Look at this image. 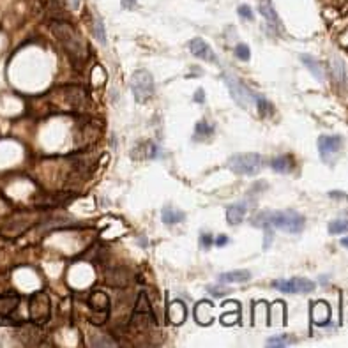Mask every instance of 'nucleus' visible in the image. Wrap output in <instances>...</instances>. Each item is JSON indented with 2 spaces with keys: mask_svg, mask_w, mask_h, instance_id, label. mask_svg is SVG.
Listing matches in <instances>:
<instances>
[{
  "mask_svg": "<svg viewBox=\"0 0 348 348\" xmlns=\"http://www.w3.org/2000/svg\"><path fill=\"white\" fill-rule=\"evenodd\" d=\"M304 216H300L295 211H278V212H263L253 219V225L256 227H271L278 228L281 232L288 233H300L304 230Z\"/></svg>",
  "mask_w": 348,
  "mask_h": 348,
  "instance_id": "1",
  "label": "nucleus"
},
{
  "mask_svg": "<svg viewBox=\"0 0 348 348\" xmlns=\"http://www.w3.org/2000/svg\"><path fill=\"white\" fill-rule=\"evenodd\" d=\"M52 32L58 39L64 50L67 52L69 57H73L74 60H85L87 58V46L81 39V36L76 30L65 21H53L52 23Z\"/></svg>",
  "mask_w": 348,
  "mask_h": 348,
  "instance_id": "2",
  "label": "nucleus"
},
{
  "mask_svg": "<svg viewBox=\"0 0 348 348\" xmlns=\"http://www.w3.org/2000/svg\"><path fill=\"white\" fill-rule=\"evenodd\" d=\"M131 90L136 103H147L154 94V78L147 69H138L131 76Z\"/></svg>",
  "mask_w": 348,
  "mask_h": 348,
  "instance_id": "3",
  "label": "nucleus"
},
{
  "mask_svg": "<svg viewBox=\"0 0 348 348\" xmlns=\"http://www.w3.org/2000/svg\"><path fill=\"white\" fill-rule=\"evenodd\" d=\"M223 80H225L228 90H230L232 99H233V101L237 103L240 108L249 110L253 105H255L256 96H258V94H255L253 90H249L246 85H242V83H240L237 78L232 76V74H228V73H223Z\"/></svg>",
  "mask_w": 348,
  "mask_h": 348,
  "instance_id": "4",
  "label": "nucleus"
},
{
  "mask_svg": "<svg viewBox=\"0 0 348 348\" xmlns=\"http://www.w3.org/2000/svg\"><path fill=\"white\" fill-rule=\"evenodd\" d=\"M263 165L258 154H237L228 159V166L239 175H256Z\"/></svg>",
  "mask_w": 348,
  "mask_h": 348,
  "instance_id": "5",
  "label": "nucleus"
},
{
  "mask_svg": "<svg viewBox=\"0 0 348 348\" xmlns=\"http://www.w3.org/2000/svg\"><path fill=\"white\" fill-rule=\"evenodd\" d=\"M343 147V138L340 134H322L318 138V152L320 159L327 165H334Z\"/></svg>",
  "mask_w": 348,
  "mask_h": 348,
  "instance_id": "6",
  "label": "nucleus"
},
{
  "mask_svg": "<svg viewBox=\"0 0 348 348\" xmlns=\"http://www.w3.org/2000/svg\"><path fill=\"white\" fill-rule=\"evenodd\" d=\"M272 287L283 293H309L316 288V285L311 280L306 278H291V280H280L274 281Z\"/></svg>",
  "mask_w": 348,
  "mask_h": 348,
  "instance_id": "7",
  "label": "nucleus"
},
{
  "mask_svg": "<svg viewBox=\"0 0 348 348\" xmlns=\"http://www.w3.org/2000/svg\"><path fill=\"white\" fill-rule=\"evenodd\" d=\"M30 315L36 324H45L50 318V297L46 291H37L30 299Z\"/></svg>",
  "mask_w": 348,
  "mask_h": 348,
  "instance_id": "8",
  "label": "nucleus"
},
{
  "mask_svg": "<svg viewBox=\"0 0 348 348\" xmlns=\"http://www.w3.org/2000/svg\"><path fill=\"white\" fill-rule=\"evenodd\" d=\"M89 304L90 308H92L94 315H92V322L96 325L103 324L108 316V306H110V300H108V295L103 293V291H94L92 295L89 299Z\"/></svg>",
  "mask_w": 348,
  "mask_h": 348,
  "instance_id": "9",
  "label": "nucleus"
},
{
  "mask_svg": "<svg viewBox=\"0 0 348 348\" xmlns=\"http://www.w3.org/2000/svg\"><path fill=\"white\" fill-rule=\"evenodd\" d=\"M332 318V309L325 300H316L311 304V322L318 327H325Z\"/></svg>",
  "mask_w": 348,
  "mask_h": 348,
  "instance_id": "10",
  "label": "nucleus"
},
{
  "mask_svg": "<svg viewBox=\"0 0 348 348\" xmlns=\"http://www.w3.org/2000/svg\"><path fill=\"white\" fill-rule=\"evenodd\" d=\"M189 50L191 53H193L194 57L200 58V60L203 62H218V58H216V53L212 52V48L209 45H207L205 41L200 39V37H194L193 41L189 43Z\"/></svg>",
  "mask_w": 348,
  "mask_h": 348,
  "instance_id": "11",
  "label": "nucleus"
},
{
  "mask_svg": "<svg viewBox=\"0 0 348 348\" xmlns=\"http://www.w3.org/2000/svg\"><path fill=\"white\" fill-rule=\"evenodd\" d=\"M258 11H260V14L269 21V25H271L272 29H281V20L278 18V12H276L271 0H260Z\"/></svg>",
  "mask_w": 348,
  "mask_h": 348,
  "instance_id": "12",
  "label": "nucleus"
},
{
  "mask_svg": "<svg viewBox=\"0 0 348 348\" xmlns=\"http://www.w3.org/2000/svg\"><path fill=\"white\" fill-rule=\"evenodd\" d=\"M329 71H331L332 80L340 83V85H347V69H345V62L340 57H334L329 60Z\"/></svg>",
  "mask_w": 348,
  "mask_h": 348,
  "instance_id": "13",
  "label": "nucleus"
},
{
  "mask_svg": "<svg viewBox=\"0 0 348 348\" xmlns=\"http://www.w3.org/2000/svg\"><path fill=\"white\" fill-rule=\"evenodd\" d=\"M251 278V272L239 269V271H230V272H221L218 276V281L223 285L227 283H246L247 280Z\"/></svg>",
  "mask_w": 348,
  "mask_h": 348,
  "instance_id": "14",
  "label": "nucleus"
},
{
  "mask_svg": "<svg viewBox=\"0 0 348 348\" xmlns=\"http://www.w3.org/2000/svg\"><path fill=\"white\" fill-rule=\"evenodd\" d=\"M194 320L202 325H209L214 320L212 316V304L207 302V300H202V302L196 304V308H194Z\"/></svg>",
  "mask_w": 348,
  "mask_h": 348,
  "instance_id": "15",
  "label": "nucleus"
},
{
  "mask_svg": "<svg viewBox=\"0 0 348 348\" xmlns=\"http://www.w3.org/2000/svg\"><path fill=\"white\" fill-rule=\"evenodd\" d=\"M246 212H247V203L246 202H239V203H233L227 209V221L230 225H239L242 223V219L246 218Z\"/></svg>",
  "mask_w": 348,
  "mask_h": 348,
  "instance_id": "16",
  "label": "nucleus"
},
{
  "mask_svg": "<svg viewBox=\"0 0 348 348\" xmlns=\"http://www.w3.org/2000/svg\"><path fill=\"white\" fill-rule=\"evenodd\" d=\"M186 306H184L180 300H174L168 306V320H170L174 325H180L186 320Z\"/></svg>",
  "mask_w": 348,
  "mask_h": 348,
  "instance_id": "17",
  "label": "nucleus"
},
{
  "mask_svg": "<svg viewBox=\"0 0 348 348\" xmlns=\"http://www.w3.org/2000/svg\"><path fill=\"white\" fill-rule=\"evenodd\" d=\"M300 62L308 67V71L316 78V80L324 81V78H325L324 69H322V65H320V62L316 60V58H313L311 55H300Z\"/></svg>",
  "mask_w": 348,
  "mask_h": 348,
  "instance_id": "18",
  "label": "nucleus"
},
{
  "mask_svg": "<svg viewBox=\"0 0 348 348\" xmlns=\"http://www.w3.org/2000/svg\"><path fill=\"white\" fill-rule=\"evenodd\" d=\"M186 214L182 211H177V209H172V207H165L161 211V219L165 225L172 227V225H177V223H182Z\"/></svg>",
  "mask_w": 348,
  "mask_h": 348,
  "instance_id": "19",
  "label": "nucleus"
},
{
  "mask_svg": "<svg viewBox=\"0 0 348 348\" xmlns=\"http://www.w3.org/2000/svg\"><path fill=\"white\" fill-rule=\"evenodd\" d=\"M272 170L278 172V174H290L291 172V159L288 156H280V158H274L271 163Z\"/></svg>",
  "mask_w": 348,
  "mask_h": 348,
  "instance_id": "20",
  "label": "nucleus"
},
{
  "mask_svg": "<svg viewBox=\"0 0 348 348\" xmlns=\"http://www.w3.org/2000/svg\"><path fill=\"white\" fill-rule=\"evenodd\" d=\"M329 233L332 235H341L348 233V219H334L329 223Z\"/></svg>",
  "mask_w": 348,
  "mask_h": 348,
  "instance_id": "21",
  "label": "nucleus"
},
{
  "mask_svg": "<svg viewBox=\"0 0 348 348\" xmlns=\"http://www.w3.org/2000/svg\"><path fill=\"white\" fill-rule=\"evenodd\" d=\"M18 295H11V297H0V315H7V313H11L12 309L16 308L18 304Z\"/></svg>",
  "mask_w": 348,
  "mask_h": 348,
  "instance_id": "22",
  "label": "nucleus"
},
{
  "mask_svg": "<svg viewBox=\"0 0 348 348\" xmlns=\"http://www.w3.org/2000/svg\"><path fill=\"white\" fill-rule=\"evenodd\" d=\"M295 340L288 334H281V336H274L267 341V347H288V345H293Z\"/></svg>",
  "mask_w": 348,
  "mask_h": 348,
  "instance_id": "23",
  "label": "nucleus"
},
{
  "mask_svg": "<svg viewBox=\"0 0 348 348\" xmlns=\"http://www.w3.org/2000/svg\"><path fill=\"white\" fill-rule=\"evenodd\" d=\"M92 32H94V36H96V39L99 41V43H106V30H105V25H103V21L99 20V18H97V20L94 21Z\"/></svg>",
  "mask_w": 348,
  "mask_h": 348,
  "instance_id": "24",
  "label": "nucleus"
},
{
  "mask_svg": "<svg viewBox=\"0 0 348 348\" xmlns=\"http://www.w3.org/2000/svg\"><path fill=\"white\" fill-rule=\"evenodd\" d=\"M235 57L239 58V60H244V62L249 60V58H251V50H249V46L244 45V43L235 46Z\"/></svg>",
  "mask_w": 348,
  "mask_h": 348,
  "instance_id": "25",
  "label": "nucleus"
},
{
  "mask_svg": "<svg viewBox=\"0 0 348 348\" xmlns=\"http://www.w3.org/2000/svg\"><path fill=\"white\" fill-rule=\"evenodd\" d=\"M214 133V129H212L211 126H207L205 120H200L198 124H196V134H203V136H211V134Z\"/></svg>",
  "mask_w": 348,
  "mask_h": 348,
  "instance_id": "26",
  "label": "nucleus"
},
{
  "mask_svg": "<svg viewBox=\"0 0 348 348\" xmlns=\"http://www.w3.org/2000/svg\"><path fill=\"white\" fill-rule=\"evenodd\" d=\"M237 12H239V16L240 18H244V20H247V21H253V11H251V7L249 5H239V9H237Z\"/></svg>",
  "mask_w": 348,
  "mask_h": 348,
  "instance_id": "27",
  "label": "nucleus"
},
{
  "mask_svg": "<svg viewBox=\"0 0 348 348\" xmlns=\"http://www.w3.org/2000/svg\"><path fill=\"white\" fill-rule=\"evenodd\" d=\"M239 320V309L233 313V315H228V313H225V315L221 316V324L223 325H232V324H235Z\"/></svg>",
  "mask_w": 348,
  "mask_h": 348,
  "instance_id": "28",
  "label": "nucleus"
},
{
  "mask_svg": "<svg viewBox=\"0 0 348 348\" xmlns=\"http://www.w3.org/2000/svg\"><path fill=\"white\" fill-rule=\"evenodd\" d=\"M207 290L211 291V295H214V297H225L228 293L227 288H223V287H207Z\"/></svg>",
  "mask_w": 348,
  "mask_h": 348,
  "instance_id": "29",
  "label": "nucleus"
},
{
  "mask_svg": "<svg viewBox=\"0 0 348 348\" xmlns=\"http://www.w3.org/2000/svg\"><path fill=\"white\" fill-rule=\"evenodd\" d=\"M200 246L203 247V249H209V247L212 246V237L209 233H202L200 235Z\"/></svg>",
  "mask_w": 348,
  "mask_h": 348,
  "instance_id": "30",
  "label": "nucleus"
},
{
  "mask_svg": "<svg viewBox=\"0 0 348 348\" xmlns=\"http://www.w3.org/2000/svg\"><path fill=\"white\" fill-rule=\"evenodd\" d=\"M329 196H331V198H336V200H348L347 193H341V191H331Z\"/></svg>",
  "mask_w": 348,
  "mask_h": 348,
  "instance_id": "31",
  "label": "nucleus"
},
{
  "mask_svg": "<svg viewBox=\"0 0 348 348\" xmlns=\"http://www.w3.org/2000/svg\"><path fill=\"white\" fill-rule=\"evenodd\" d=\"M214 244L218 247L227 246V244H228V237H227V235H218V239H214Z\"/></svg>",
  "mask_w": 348,
  "mask_h": 348,
  "instance_id": "32",
  "label": "nucleus"
},
{
  "mask_svg": "<svg viewBox=\"0 0 348 348\" xmlns=\"http://www.w3.org/2000/svg\"><path fill=\"white\" fill-rule=\"evenodd\" d=\"M194 101H196V103H203V101H205V94H203L202 89L196 90V94H194Z\"/></svg>",
  "mask_w": 348,
  "mask_h": 348,
  "instance_id": "33",
  "label": "nucleus"
},
{
  "mask_svg": "<svg viewBox=\"0 0 348 348\" xmlns=\"http://www.w3.org/2000/svg\"><path fill=\"white\" fill-rule=\"evenodd\" d=\"M136 5V0H122V7L124 9H133Z\"/></svg>",
  "mask_w": 348,
  "mask_h": 348,
  "instance_id": "34",
  "label": "nucleus"
},
{
  "mask_svg": "<svg viewBox=\"0 0 348 348\" xmlns=\"http://www.w3.org/2000/svg\"><path fill=\"white\" fill-rule=\"evenodd\" d=\"M341 246L348 247V237H345V239H341Z\"/></svg>",
  "mask_w": 348,
  "mask_h": 348,
  "instance_id": "35",
  "label": "nucleus"
}]
</instances>
